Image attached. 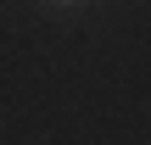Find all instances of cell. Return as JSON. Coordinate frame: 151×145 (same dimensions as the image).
Returning <instances> with one entry per match:
<instances>
[{
    "label": "cell",
    "instance_id": "cell-1",
    "mask_svg": "<svg viewBox=\"0 0 151 145\" xmlns=\"http://www.w3.org/2000/svg\"><path fill=\"white\" fill-rule=\"evenodd\" d=\"M62 6H73V0H62Z\"/></svg>",
    "mask_w": 151,
    "mask_h": 145
}]
</instances>
